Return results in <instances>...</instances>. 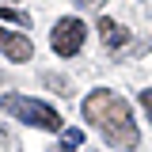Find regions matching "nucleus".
Here are the masks:
<instances>
[{
  "label": "nucleus",
  "instance_id": "20e7f679",
  "mask_svg": "<svg viewBox=\"0 0 152 152\" xmlns=\"http://www.w3.org/2000/svg\"><path fill=\"white\" fill-rule=\"evenodd\" d=\"M0 53L8 61H15V65H23V61L34 57V42L27 34H15V31H0Z\"/></svg>",
  "mask_w": 152,
  "mask_h": 152
},
{
  "label": "nucleus",
  "instance_id": "39448f33",
  "mask_svg": "<svg viewBox=\"0 0 152 152\" xmlns=\"http://www.w3.org/2000/svg\"><path fill=\"white\" fill-rule=\"evenodd\" d=\"M99 38H103V46L122 50V46L129 42V31H126L122 23H114V19H99Z\"/></svg>",
  "mask_w": 152,
  "mask_h": 152
},
{
  "label": "nucleus",
  "instance_id": "f257e3e1",
  "mask_svg": "<svg viewBox=\"0 0 152 152\" xmlns=\"http://www.w3.org/2000/svg\"><path fill=\"white\" fill-rule=\"evenodd\" d=\"M84 118L91 122L95 129L103 133V141L110 145V148H122V152H133L141 145V129H137V122H133V110L129 103L122 99L118 91L110 88H99L84 99Z\"/></svg>",
  "mask_w": 152,
  "mask_h": 152
},
{
  "label": "nucleus",
  "instance_id": "6e6552de",
  "mask_svg": "<svg viewBox=\"0 0 152 152\" xmlns=\"http://www.w3.org/2000/svg\"><path fill=\"white\" fill-rule=\"evenodd\" d=\"M65 141H69V145H80V141H84V133H80V129H65Z\"/></svg>",
  "mask_w": 152,
  "mask_h": 152
},
{
  "label": "nucleus",
  "instance_id": "f03ea898",
  "mask_svg": "<svg viewBox=\"0 0 152 152\" xmlns=\"http://www.w3.org/2000/svg\"><path fill=\"white\" fill-rule=\"evenodd\" d=\"M0 110L12 114L15 122H27V126H34V129H50L57 133L65 122H61V114L50 107V103H38V99H27V95H0Z\"/></svg>",
  "mask_w": 152,
  "mask_h": 152
},
{
  "label": "nucleus",
  "instance_id": "0eeeda50",
  "mask_svg": "<svg viewBox=\"0 0 152 152\" xmlns=\"http://www.w3.org/2000/svg\"><path fill=\"white\" fill-rule=\"evenodd\" d=\"M141 107H145V114H148V122H152V88L141 91Z\"/></svg>",
  "mask_w": 152,
  "mask_h": 152
},
{
  "label": "nucleus",
  "instance_id": "9d476101",
  "mask_svg": "<svg viewBox=\"0 0 152 152\" xmlns=\"http://www.w3.org/2000/svg\"><path fill=\"white\" fill-rule=\"evenodd\" d=\"M72 148H76V145H65V148H57V152H72Z\"/></svg>",
  "mask_w": 152,
  "mask_h": 152
},
{
  "label": "nucleus",
  "instance_id": "1a4fd4ad",
  "mask_svg": "<svg viewBox=\"0 0 152 152\" xmlns=\"http://www.w3.org/2000/svg\"><path fill=\"white\" fill-rule=\"evenodd\" d=\"M76 8H103V4H107V0H72Z\"/></svg>",
  "mask_w": 152,
  "mask_h": 152
},
{
  "label": "nucleus",
  "instance_id": "423d86ee",
  "mask_svg": "<svg viewBox=\"0 0 152 152\" xmlns=\"http://www.w3.org/2000/svg\"><path fill=\"white\" fill-rule=\"evenodd\" d=\"M0 23H19V27H27L31 15H27V12H19V8H4V4H0Z\"/></svg>",
  "mask_w": 152,
  "mask_h": 152
},
{
  "label": "nucleus",
  "instance_id": "7ed1b4c3",
  "mask_svg": "<svg viewBox=\"0 0 152 152\" xmlns=\"http://www.w3.org/2000/svg\"><path fill=\"white\" fill-rule=\"evenodd\" d=\"M84 38H88V27L80 23L76 15H65L53 23V31H50V46H53L57 57H76L80 53V46H84Z\"/></svg>",
  "mask_w": 152,
  "mask_h": 152
}]
</instances>
